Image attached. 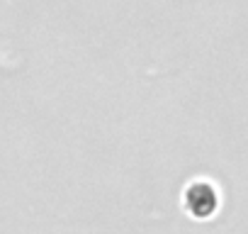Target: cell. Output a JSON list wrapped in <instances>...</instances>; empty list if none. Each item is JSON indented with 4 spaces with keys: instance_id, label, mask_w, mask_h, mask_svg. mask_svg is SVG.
<instances>
[{
    "instance_id": "cell-1",
    "label": "cell",
    "mask_w": 248,
    "mask_h": 234,
    "mask_svg": "<svg viewBox=\"0 0 248 234\" xmlns=\"http://www.w3.org/2000/svg\"><path fill=\"white\" fill-rule=\"evenodd\" d=\"M187 210L195 212V217H207L214 205H217V198H214V190L204 183H195L190 190H187Z\"/></svg>"
}]
</instances>
